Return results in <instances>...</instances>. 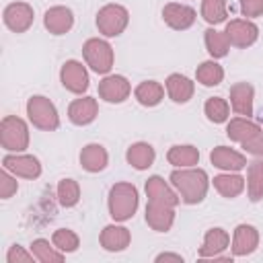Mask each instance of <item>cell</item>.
I'll return each mask as SVG.
<instances>
[{"label": "cell", "instance_id": "obj_1", "mask_svg": "<svg viewBox=\"0 0 263 263\" xmlns=\"http://www.w3.org/2000/svg\"><path fill=\"white\" fill-rule=\"evenodd\" d=\"M171 183L177 189L181 201L187 203V205L203 201V197L208 193V187H210L208 173L203 168H193V166L173 171L171 173Z\"/></svg>", "mask_w": 263, "mask_h": 263}, {"label": "cell", "instance_id": "obj_2", "mask_svg": "<svg viewBox=\"0 0 263 263\" xmlns=\"http://www.w3.org/2000/svg\"><path fill=\"white\" fill-rule=\"evenodd\" d=\"M138 203H140V197H138L136 185H132V183H115L109 189L107 205H109V216L115 222L129 220L136 214Z\"/></svg>", "mask_w": 263, "mask_h": 263}, {"label": "cell", "instance_id": "obj_3", "mask_svg": "<svg viewBox=\"0 0 263 263\" xmlns=\"http://www.w3.org/2000/svg\"><path fill=\"white\" fill-rule=\"evenodd\" d=\"M27 115H29V121L43 129V132H53L60 127V115H58V109L55 105L43 97V95H33L29 101H27Z\"/></svg>", "mask_w": 263, "mask_h": 263}, {"label": "cell", "instance_id": "obj_4", "mask_svg": "<svg viewBox=\"0 0 263 263\" xmlns=\"http://www.w3.org/2000/svg\"><path fill=\"white\" fill-rule=\"evenodd\" d=\"M82 55L86 66H90V70L97 74H109L113 68V60H115L113 47L105 39H99V37L86 39L82 45Z\"/></svg>", "mask_w": 263, "mask_h": 263}, {"label": "cell", "instance_id": "obj_5", "mask_svg": "<svg viewBox=\"0 0 263 263\" xmlns=\"http://www.w3.org/2000/svg\"><path fill=\"white\" fill-rule=\"evenodd\" d=\"M0 144L8 152H23L29 148V127L16 115H6L0 121Z\"/></svg>", "mask_w": 263, "mask_h": 263}, {"label": "cell", "instance_id": "obj_6", "mask_svg": "<svg viewBox=\"0 0 263 263\" xmlns=\"http://www.w3.org/2000/svg\"><path fill=\"white\" fill-rule=\"evenodd\" d=\"M129 23V12L121 4H105L97 12V29L105 37H117L125 31Z\"/></svg>", "mask_w": 263, "mask_h": 263}, {"label": "cell", "instance_id": "obj_7", "mask_svg": "<svg viewBox=\"0 0 263 263\" xmlns=\"http://www.w3.org/2000/svg\"><path fill=\"white\" fill-rule=\"evenodd\" d=\"M60 82L66 90L74 95H82L88 88V72L78 60H68L60 70Z\"/></svg>", "mask_w": 263, "mask_h": 263}, {"label": "cell", "instance_id": "obj_8", "mask_svg": "<svg viewBox=\"0 0 263 263\" xmlns=\"http://www.w3.org/2000/svg\"><path fill=\"white\" fill-rule=\"evenodd\" d=\"M226 37H228V43L234 45V47H249L257 41L259 37V27L249 21V18H234L226 25L224 29Z\"/></svg>", "mask_w": 263, "mask_h": 263}, {"label": "cell", "instance_id": "obj_9", "mask_svg": "<svg viewBox=\"0 0 263 263\" xmlns=\"http://www.w3.org/2000/svg\"><path fill=\"white\" fill-rule=\"evenodd\" d=\"M2 166L10 171L14 177H23V179H37L41 175V162L31 154H21V152L6 154L2 158Z\"/></svg>", "mask_w": 263, "mask_h": 263}, {"label": "cell", "instance_id": "obj_10", "mask_svg": "<svg viewBox=\"0 0 263 263\" xmlns=\"http://www.w3.org/2000/svg\"><path fill=\"white\" fill-rule=\"evenodd\" d=\"M132 92V84L121 74H107L99 82V97L107 103H123Z\"/></svg>", "mask_w": 263, "mask_h": 263}, {"label": "cell", "instance_id": "obj_11", "mask_svg": "<svg viewBox=\"0 0 263 263\" xmlns=\"http://www.w3.org/2000/svg\"><path fill=\"white\" fill-rule=\"evenodd\" d=\"M4 25L14 33H25L35 18L33 8L27 2H12L4 8Z\"/></svg>", "mask_w": 263, "mask_h": 263}, {"label": "cell", "instance_id": "obj_12", "mask_svg": "<svg viewBox=\"0 0 263 263\" xmlns=\"http://www.w3.org/2000/svg\"><path fill=\"white\" fill-rule=\"evenodd\" d=\"M257 247H259V230L253 224H238L232 236V255L247 257L255 253Z\"/></svg>", "mask_w": 263, "mask_h": 263}, {"label": "cell", "instance_id": "obj_13", "mask_svg": "<svg viewBox=\"0 0 263 263\" xmlns=\"http://www.w3.org/2000/svg\"><path fill=\"white\" fill-rule=\"evenodd\" d=\"M162 18L164 23L175 29V31H185L195 23V10L187 4H179V2H168L162 8Z\"/></svg>", "mask_w": 263, "mask_h": 263}, {"label": "cell", "instance_id": "obj_14", "mask_svg": "<svg viewBox=\"0 0 263 263\" xmlns=\"http://www.w3.org/2000/svg\"><path fill=\"white\" fill-rule=\"evenodd\" d=\"M43 25L51 35H66L74 27V12L68 6H51L43 14Z\"/></svg>", "mask_w": 263, "mask_h": 263}, {"label": "cell", "instance_id": "obj_15", "mask_svg": "<svg viewBox=\"0 0 263 263\" xmlns=\"http://www.w3.org/2000/svg\"><path fill=\"white\" fill-rule=\"evenodd\" d=\"M99 115V103L95 97H80L74 99L68 107V119L74 125H88Z\"/></svg>", "mask_w": 263, "mask_h": 263}, {"label": "cell", "instance_id": "obj_16", "mask_svg": "<svg viewBox=\"0 0 263 263\" xmlns=\"http://www.w3.org/2000/svg\"><path fill=\"white\" fill-rule=\"evenodd\" d=\"M146 224L156 232H168L175 224V208L148 201L146 205Z\"/></svg>", "mask_w": 263, "mask_h": 263}, {"label": "cell", "instance_id": "obj_17", "mask_svg": "<svg viewBox=\"0 0 263 263\" xmlns=\"http://www.w3.org/2000/svg\"><path fill=\"white\" fill-rule=\"evenodd\" d=\"M210 162L226 173H236V171H242L247 166V158L245 154L236 152L234 148H228V146H216L212 152H210Z\"/></svg>", "mask_w": 263, "mask_h": 263}, {"label": "cell", "instance_id": "obj_18", "mask_svg": "<svg viewBox=\"0 0 263 263\" xmlns=\"http://www.w3.org/2000/svg\"><path fill=\"white\" fill-rule=\"evenodd\" d=\"M253 99H255V88L249 82H236L230 86V107L236 115L251 117L253 115Z\"/></svg>", "mask_w": 263, "mask_h": 263}, {"label": "cell", "instance_id": "obj_19", "mask_svg": "<svg viewBox=\"0 0 263 263\" xmlns=\"http://www.w3.org/2000/svg\"><path fill=\"white\" fill-rule=\"evenodd\" d=\"M146 195H148V199L150 201H156V203H164V205H177L179 203V193H175L173 191V187L162 179V177H158V175H152V177H148V181H146Z\"/></svg>", "mask_w": 263, "mask_h": 263}, {"label": "cell", "instance_id": "obj_20", "mask_svg": "<svg viewBox=\"0 0 263 263\" xmlns=\"http://www.w3.org/2000/svg\"><path fill=\"white\" fill-rule=\"evenodd\" d=\"M101 247L109 253H121L129 247V240H132V234L125 226H119V224H109L103 228L101 236Z\"/></svg>", "mask_w": 263, "mask_h": 263}, {"label": "cell", "instance_id": "obj_21", "mask_svg": "<svg viewBox=\"0 0 263 263\" xmlns=\"http://www.w3.org/2000/svg\"><path fill=\"white\" fill-rule=\"evenodd\" d=\"M109 164V154L101 144H86L80 150V166L86 173H101Z\"/></svg>", "mask_w": 263, "mask_h": 263}, {"label": "cell", "instance_id": "obj_22", "mask_svg": "<svg viewBox=\"0 0 263 263\" xmlns=\"http://www.w3.org/2000/svg\"><path fill=\"white\" fill-rule=\"evenodd\" d=\"M230 245V236L224 228H210L203 236V245L199 247V257L201 259H214L222 251H226Z\"/></svg>", "mask_w": 263, "mask_h": 263}, {"label": "cell", "instance_id": "obj_23", "mask_svg": "<svg viewBox=\"0 0 263 263\" xmlns=\"http://www.w3.org/2000/svg\"><path fill=\"white\" fill-rule=\"evenodd\" d=\"M166 92H168L171 101L187 103V101H191V97L195 92V84L191 78H187L183 74H171L166 78Z\"/></svg>", "mask_w": 263, "mask_h": 263}, {"label": "cell", "instance_id": "obj_24", "mask_svg": "<svg viewBox=\"0 0 263 263\" xmlns=\"http://www.w3.org/2000/svg\"><path fill=\"white\" fill-rule=\"evenodd\" d=\"M156 152L148 142H136L127 148L125 152V160L136 168V171H146L154 164Z\"/></svg>", "mask_w": 263, "mask_h": 263}, {"label": "cell", "instance_id": "obj_25", "mask_svg": "<svg viewBox=\"0 0 263 263\" xmlns=\"http://www.w3.org/2000/svg\"><path fill=\"white\" fill-rule=\"evenodd\" d=\"M166 160L177 166V168H187V166H195L199 162V150L191 144H177L171 146L166 152Z\"/></svg>", "mask_w": 263, "mask_h": 263}, {"label": "cell", "instance_id": "obj_26", "mask_svg": "<svg viewBox=\"0 0 263 263\" xmlns=\"http://www.w3.org/2000/svg\"><path fill=\"white\" fill-rule=\"evenodd\" d=\"M134 97L144 107H156L164 99V86L160 82H156V80H144V82H140L136 86Z\"/></svg>", "mask_w": 263, "mask_h": 263}, {"label": "cell", "instance_id": "obj_27", "mask_svg": "<svg viewBox=\"0 0 263 263\" xmlns=\"http://www.w3.org/2000/svg\"><path fill=\"white\" fill-rule=\"evenodd\" d=\"M261 127L251 121L249 117H234L228 121L226 125V136L232 140V142H238V144H245L247 140H251Z\"/></svg>", "mask_w": 263, "mask_h": 263}, {"label": "cell", "instance_id": "obj_28", "mask_svg": "<svg viewBox=\"0 0 263 263\" xmlns=\"http://www.w3.org/2000/svg\"><path fill=\"white\" fill-rule=\"evenodd\" d=\"M212 183H214V189H216L222 197H228V199L240 195L242 189H245V179H242L240 175H236V173H222V175H216Z\"/></svg>", "mask_w": 263, "mask_h": 263}, {"label": "cell", "instance_id": "obj_29", "mask_svg": "<svg viewBox=\"0 0 263 263\" xmlns=\"http://www.w3.org/2000/svg\"><path fill=\"white\" fill-rule=\"evenodd\" d=\"M247 191H249L251 201H261L263 199V156H257V160L249 162Z\"/></svg>", "mask_w": 263, "mask_h": 263}, {"label": "cell", "instance_id": "obj_30", "mask_svg": "<svg viewBox=\"0 0 263 263\" xmlns=\"http://www.w3.org/2000/svg\"><path fill=\"white\" fill-rule=\"evenodd\" d=\"M195 78H197V82L203 84V86H218V84L224 80V68H222L218 62L208 60V62H203V64L197 66Z\"/></svg>", "mask_w": 263, "mask_h": 263}, {"label": "cell", "instance_id": "obj_31", "mask_svg": "<svg viewBox=\"0 0 263 263\" xmlns=\"http://www.w3.org/2000/svg\"><path fill=\"white\" fill-rule=\"evenodd\" d=\"M31 253L41 263H62L64 261V255H66L60 249H55L53 242L49 245V240H45V238H35L31 242Z\"/></svg>", "mask_w": 263, "mask_h": 263}, {"label": "cell", "instance_id": "obj_32", "mask_svg": "<svg viewBox=\"0 0 263 263\" xmlns=\"http://www.w3.org/2000/svg\"><path fill=\"white\" fill-rule=\"evenodd\" d=\"M203 41H205V49L208 53L218 60V58H224L230 49V43H228V37L224 31H216V29H208L205 35H203Z\"/></svg>", "mask_w": 263, "mask_h": 263}, {"label": "cell", "instance_id": "obj_33", "mask_svg": "<svg viewBox=\"0 0 263 263\" xmlns=\"http://www.w3.org/2000/svg\"><path fill=\"white\" fill-rule=\"evenodd\" d=\"M201 16L210 25H220L228 16V2L226 0H203L201 2Z\"/></svg>", "mask_w": 263, "mask_h": 263}, {"label": "cell", "instance_id": "obj_34", "mask_svg": "<svg viewBox=\"0 0 263 263\" xmlns=\"http://www.w3.org/2000/svg\"><path fill=\"white\" fill-rule=\"evenodd\" d=\"M203 113H205V117H208L212 123H224V121H228L230 105H228V101L222 99V97H212V99L205 101Z\"/></svg>", "mask_w": 263, "mask_h": 263}, {"label": "cell", "instance_id": "obj_35", "mask_svg": "<svg viewBox=\"0 0 263 263\" xmlns=\"http://www.w3.org/2000/svg\"><path fill=\"white\" fill-rule=\"evenodd\" d=\"M58 201L64 208H74L80 201V185L74 179H62L58 183Z\"/></svg>", "mask_w": 263, "mask_h": 263}, {"label": "cell", "instance_id": "obj_36", "mask_svg": "<svg viewBox=\"0 0 263 263\" xmlns=\"http://www.w3.org/2000/svg\"><path fill=\"white\" fill-rule=\"evenodd\" d=\"M51 242L55 245V249H60L62 253H74L78 251L80 247V238L74 230H68V228H60L53 232L51 236Z\"/></svg>", "mask_w": 263, "mask_h": 263}, {"label": "cell", "instance_id": "obj_37", "mask_svg": "<svg viewBox=\"0 0 263 263\" xmlns=\"http://www.w3.org/2000/svg\"><path fill=\"white\" fill-rule=\"evenodd\" d=\"M16 189H18L16 179L10 175V171H6L2 166V173H0V197L2 199H8V197H12L16 193Z\"/></svg>", "mask_w": 263, "mask_h": 263}, {"label": "cell", "instance_id": "obj_38", "mask_svg": "<svg viewBox=\"0 0 263 263\" xmlns=\"http://www.w3.org/2000/svg\"><path fill=\"white\" fill-rule=\"evenodd\" d=\"M33 253H27L21 245H12L10 249H8V253H6V261L8 263H29V261H33Z\"/></svg>", "mask_w": 263, "mask_h": 263}, {"label": "cell", "instance_id": "obj_39", "mask_svg": "<svg viewBox=\"0 0 263 263\" xmlns=\"http://www.w3.org/2000/svg\"><path fill=\"white\" fill-rule=\"evenodd\" d=\"M240 12L249 18L263 14V0H240Z\"/></svg>", "mask_w": 263, "mask_h": 263}, {"label": "cell", "instance_id": "obj_40", "mask_svg": "<svg viewBox=\"0 0 263 263\" xmlns=\"http://www.w3.org/2000/svg\"><path fill=\"white\" fill-rule=\"evenodd\" d=\"M242 148L253 156H263V129H259L251 140H247Z\"/></svg>", "mask_w": 263, "mask_h": 263}, {"label": "cell", "instance_id": "obj_41", "mask_svg": "<svg viewBox=\"0 0 263 263\" xmlns=\"http://www.w3.org/2000/svg\"><path fill=\"white\" fill-rule=\"evenodd\" d=\"M156 263H162V261H173V263H183V257L181 255H175V253H160V255H156V259H154Z\"/></svg>", "mask_w": 263, "mask_h": 263}]
</instances>
